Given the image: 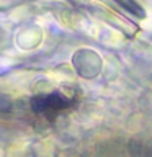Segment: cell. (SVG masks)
Listing matches in <instances>:
<instances>
[{
  "mask_svg": "<svg viewBox=\"0 0 152 157\" xmlns=\"http://www.w3.org/2000/svg\"><path fill=\"white\" fill-rule=\"evenodd\" d=\"M70 105V101L66 100L64 97L61 95H56V93H52V95L49 97H44V98H39V100L34 103V108H36V111H59L62 110V108H67Z\"/></svg>",
  "mask_w": 152,
  "mask_h": 157,
  "instance_id": "6da1fadb",
  "label": "cell"
}]
</instances>
